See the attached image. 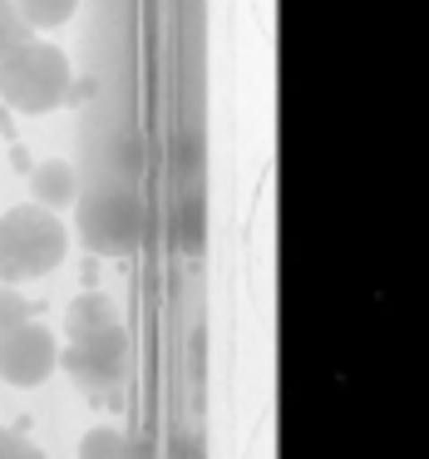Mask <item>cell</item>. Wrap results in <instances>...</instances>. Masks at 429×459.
Listing matches in <instances>:
<instances>
[{"label":"cell","mask_w":429,"mask_h":459,"mask_svg":"<svg viewBox=\"0 0 429 459\" xmlns=\"http://www.w3.org/2000/svg\"><path fill=\"white\" fill-rule=\"evenodd\" d=\"M70 90H74L70 55L60 45L40 40V35H25L21 45L0 55V100L15 114H50L70 100Z\"/></svg>","instance_id":"6da1fadb"},{"label":"cell","mask_w":429,"mask_h":459,"mask_svg":"<svg viewBox=\"0 0 429 459\" xmlns=\"http://www.w3.org/2000/svg\"><path fill=\"white\" fill-rule=\"evenodd\" d=\"M70 252V232L55 218V208H11L0 212V281H35L55 272Z\"/></svg>","instance_id":"7a4b0ae2"},{"label":"cell","mask_w":429,"mask_h":459,"mask_svg":"<svg viewBox=\"0 0 429 459\" xmlns=\"http://www.w3.org/2000/svg\"><path fill=\"white\" fill-rule=\"evenodd\" d=\"M74 376L80 390H114L124 376H129V331L114 321L104 331H90V336H74L70 346L60 351V360Z\"/></svg>","instance_id":"3957f363"},{"label":"cell","mask_w":429,"mask_h":459,"mask_svg":"<svg viewBox=\"0 0 429 459\" xmlns=\"http://www.w3.org/2000/svg\"><path fill=\"white\" fill-rule=\"evenodd\" d=\"M139 232H143L139 198H129V193H119V188H104V193H94V198H84L80 238L90 242L94 252H104V257H124V252L139 242Z\"/></svg>","instance_id":"277c9868"},{"label":"cell","mask_w":429,"mask_h":459,"mask_svg":"<svg viewBox=\"0 0 429 459\" xmlns=\"http://www.w3.org/2000/svg\"><path fill=\"white\" fill-rule=\"evenodd\" d=\"M55 360H60V346H55L50 326H40V321L25 316V321L0 331V380H11V385H40L55 370Z\"/></svg>","instance_id":"5b68a950"},{"label":"cell","mask_w":429,"mask_h":459,"mask_svg":"<svg viewBox=\"0 0 429 459\" xmlns=\"http://www.w3.org/2000/svg\"><path fill=\"white\" fill-rule=\"evenodd\" d=\"M30 193H35L40 208H70V203L80 198V173L64 159H45V163H35V173H30Z\"/></svg>","instance_id":"8992f818"},{"label":"cell","mask_w":429,"mask_h":459,"mask_svg":"<svg viewBox=\"0 0 429 459\" xmlns=\"http://www.w3.org/2000/svg\"><path fill=\"white\" fill-rule=\"evenodd\" d=\"M119 321V311H114V301L104 297V291H84V297L70 301V311H64V331L74 336H90V331H104Z\"/></svg>","instance_id":"52a82bcc"},{"label":"cell","mask_w":429,"mask_h":459,"mask_svg":"<svg viewBox=\"0 0 429 459\" xmlns=\"http://www.w3.org/2000/svg\"><path fill=\"white\" fill-rule=\"evenodd\" d=\"M11 5L21 11V21L30 25L35 35H45V30H60V25L74 15L80 0H11Z\"/></svg>","instance_id":"ba28073f"},{"label":"cell","mask_w":429,"mask_h":459,"mask_svg":"<svg viewBox=\"0 0 429 459\" xmlns=\"http://www.w3.org/2000/svg\"><path fill=\"white\" fill-rule=\"evenodd\" d=\"M80 459H129V445H124L119 429H90V435L80 439Z\"/></svg>","instance_id":"9c48e42d"},{"label":"cell","mask_w":429,"mask_h":459,"mask_svg":"<svg viewBox=\"0 0 429 459\" xmlns=\"http://www.w3.org/2000/svg\"><path fill=\"white\" fill-rule=\"evenodd\" d=\"M25 35H35V30L21 21V11H15L11 0H0V55L11 50V45H21Z\"/></svg>","instance_id":"30bf717a"},{"label":"cell","mask_w":429,"mask_h":459,"mask_svg":"<svg viewBox=\"0 0 429 459\" xmlns=\"http://www.w3.org/2000/svg\"><path fill=\"white\" fill-rule=\"evenodd\" d=\"M25 316H30V301H25L11 281H0V331L15 326V321H25Z\"/></svg>","instance_id":"8fae6325"},{"label":"cell","mask_w":429,"mask_h":459,"mask_svg":"<svg viewBox=\"0 0 429 459\" xmlns=\"http://www.w3.org/2000/svg\"><path fill=\"white\" fill-rule=\"evenodd\" d=\"M0 459H45V455H40V449H35L25 435H15V429L0 425Z\"/></svg>","instance_id":"7c38bea8"}]
</instances>
